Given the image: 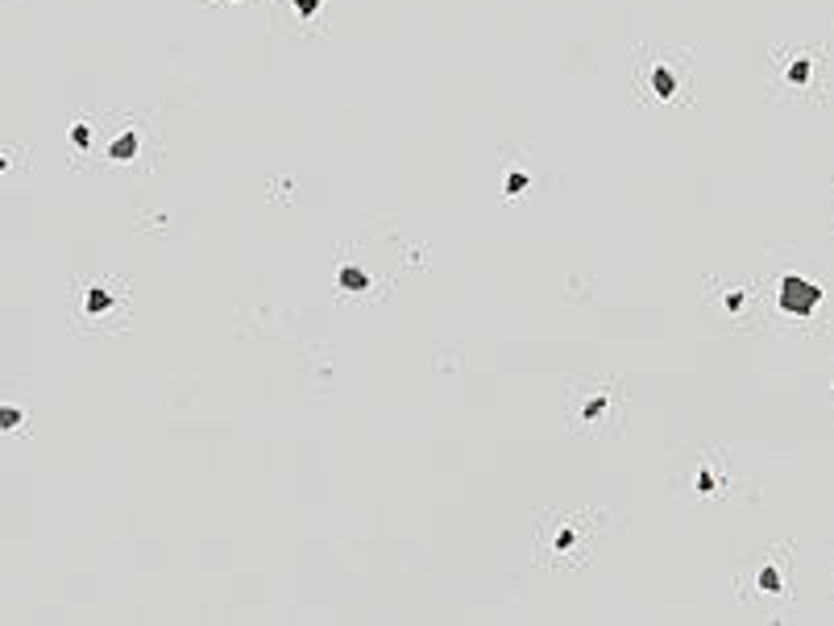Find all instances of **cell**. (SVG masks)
Masks as SVG:
<instances>
[{"label": "cell", "mask_w": 834, "mask_h": 626, "mask_svg": "<svg viewBox=\"0 0 834 626\" xmlns=\"http://www.w3.org/2000/svg\"><path fill=\"white\" fill-rule=\"evenodd\" d=\"M606 531V510H544L531 539L536 568L548 573H577L598 552V539Z\"/></svg>", "instance_id": "obj_1"}, {"label": "cell", "mask_w": 834, "mask_h": 626, "mask_svg": "<svg viewBox=\"0 0 834 626\" xmlns=\"http://www.w3.org/2000/svg\"><path fill=\"white\" fill-rule=\"evenodd\" d=\"M627 386L623 378H573L564 386V427L585 440H602L623 432Z\"/></svg>", "instance_id": "obj_2"}, {"label": "cell", "mask_w": 834, "mask_h": 626, "mask_svg": "<svg viewBox=\"0 0 834 626\" xmlns=\"http://www.w3.org/2000/svg\"><path fill=\"white\" fill-rule=\"evenodd\" d=\"M694 493L701 498H718V493L731 490V473H722V456L718 452H701L697 456V473H694Z\"/></svg>", "instance_id": "obj_3"}, {"label": "cell", "mask_w": 834, "mask_h": 626, "mask_svg": "<svg viewBox=\"0 0 834 626\" xmlns=\"http://www.w3.org/2000/svg\"><path fill=\"white\" fill-rule=\"evenodd\" d=\"M818 286L814 282H805V278H785L781 282V312L788 315H809L818 307Z\"/></svg>", "instance_id": "obj_4"}, {"label": "cell", "mask_w": 834, "mask_h": 626, "mask_svg": "<svg viewBox=\"0 0 834 626\" xmlns=\"http://www.w3.org/2000/svg\"><path fill=\"white\" fill-rule=\"evenodd\" d=\"M785 556L781 552H768V556H760V564H755V577H751V589L755 593H764V597H776V593H785Z\"/></svg>", "instance_id": "obj_5"}, {"label": "cell", "mask_w": 834, "mask_h": 626, "mask_svg": "<svg viewBox=\"0 0 834 626\" xmlns=\"http://www.w3.org/2000/svg\"><path fill=\"white\" fill-rule=\"evenodd\" d=\"M79 315L84 319H104V315L117 312V291L108 282H92V286H79Z\"/></svg>", "instance_id": "obj_6"}, {"label": "cell", "mask_w": 834, "mask_h": 626, "mask_svg": "<svg viewBox=\"0 0 834 626\" xmlns=\"http://www.w3.org/2000/svg\"><path fill=\"white\" fill-rule=\"evenodd\" d=\"M644 88H651V95H656V100H673V95H677V88H681V71H677L668 58H656V67L644 75Z\"/></svg>", "instance_id": "obj_7"}, {"label": "cell", "mask_w": 834, "mask_h": 626, "mask_svg": "<svg viewBox=\"0 0 834 626\" xmlns=\"http://www.w3.org/2000/svg\"><path fill=\"white\" fill-rule=\"evenodd\" d=\"M138 145H141L138 133H121L117 141H108V154H112L117 162H125V158H133V154H138Z\"/></svg>", "instance_id": "obj_8"}, {"label": "cell", "mask_w": 834, "mask_h": 626, "mask_svg": "<svg viewBox=\"0 0 834 626\" xmlns=\"http://www.w3.org/2000/svg\"><path fill=\"white\" fill-rule=\"evenodd\" d=\"M340 286H345V291H366V286H370V278H366L357 266H345V269H340Z\"/></svg>", "instance_id": "obj_9"}, {"label": "cell", "mask_w": 834, "mask_h": 626, "mask_svg": "<svg viewBox=\"0 0 834 626\" xmlns=\"http://www.w3.org/2000/svg\"><path fill=\"white\" fill-rule=\"evenodd\" d=\"M523 187H527V175H519V171H515V175H507V195H519Z\"/></svg>", "instance_id": "obj_10"}, {"label": "cell", "mask_w": 834, "mask_h": 626, "mask_svg": "<svg viewBox=\"0 0 834 626\" xmlns=\"http://www.w3.org/2000/svg\"><path fill=\"white\" fill-rule=\"evenodd\" d=\"M0 423H4V432H8V427H17V423H21V411L4 406V411H0Z\"/></svg>", "instance_id": "obj_11"}]
</instances>
